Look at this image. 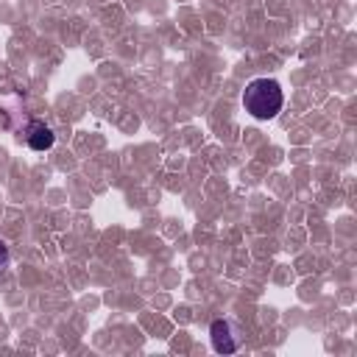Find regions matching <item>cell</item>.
<instances>
[{
	"label": "cell",
	"mask_w": 357,
	"mask_h": 357,
	"mask_svg": "<svg viewBox=\"0 0 357 357\" xmlns=\"http://www.w3.org/2000/svg\"><path fill=\"white\" fill-rule=\"evenodd\" d=\"M282 103H284V95H282L279 81L273 78H254L243 92V106L257 120L276 117L282 112Z\"/></svg>",
	"instance_id": "6da1fadb"
},
{
	"label": "cell",
	"mask_w": 357,
	"mask_h": 357,
	"mask_svg": "<svg viewBox=\"0 0 357 357\" xmlns=\"http://www.w3.org/2000/svg\"><path fill=\"white\" fill-rule=\"evenodd\" d=\"M209 335H212V346H215V351H220V354H231V351L240 349V335H234L231 321H223V318L212 321Z\"/></svg>",
	"instance_id": "7a4b0ae2"
},
{
	"label": "cell",
	"mask_w": 357,
	"mask_h": 357,
	"mask_svg": "<svg viewBox=\"0 0 357 357\" xmlns=\"http://www.w3.org/2000/svg\"><path fill=\"white\" fill-rule=\"evenodd\" d=\"M25 137H28V145L33 148V151H47L50 145H53V131L42 123V120H31L28 123V131H25Z\"/></svg>",
	"instance_id": "3957f363"
},
{
	"label": "cell",
	"mask_w": 357,
	"mask_h": 357,
	"mask_svg": "<svg viewBox=\"0 0 357 357\" xmlns=\"http://www.w3.org/2000/svg\"><path fill=\"white\" fill-rule=\"evenodd\" d=\"M8 265V248H6V243L0 240V271Z\"/></svg>",
	"instance_id": "277c9868"
}]
</instances>
